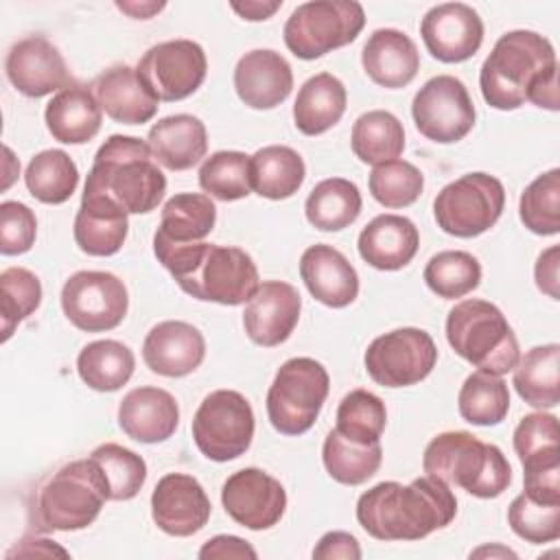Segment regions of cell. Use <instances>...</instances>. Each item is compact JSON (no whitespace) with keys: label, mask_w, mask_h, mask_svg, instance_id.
<instances>
[{"label":"cell","mask_w":560,"mask_h":560,"mask_svg":"<svg viewBox=\"0 0 560 560\" xmlns=\"http://www.w3.org/2000/svg\"><path fill=\"white\" fill-rule=\"evenodd\" d=\"M479 88L483 101L501 112L536 107L558 112V61L551 42L536 31L501 35L481 63Z\"/></svg>","instance_id":"cell-1"},{"label":"cell","mask_w":560,"mask_h":560,"mask_svg":"<svg viewBox=\"0 0 560 560\" xmlns=\"http://www.w3.org/2000/svg\"><path fill=\"white\" fill-rule=\"evenodd\" d=\"M455 514L451 486L429 475L407 486L381 481L357 501V521L376 540H420L451 525Z\"/></svg>","instance_id":"cell-2"},{"label":"cell","mask_w":560,"mask_h":560,"mask_svg":"<svg viewBox=\"0 0 560 560\" xmlns=\"http://www.w3.org/2000/svg\"><path fill=\"white\" fill-rule=\"evenodd\" d=\"M153 254L179 289L195 300L223 306L245 304L258 289V269L241 247L214 243L168 245L153 241Z\"/></svg>","instance_id":"cell-3"},{"label":"cell","mask_w":560,"mask_h":560,"mask_svg":"<svg viewBox=\"0 0 560 560\" xmlns=\"http://www.w3.org/2000/svg\"><path fill=\"white\" fill-rule=\"evenodd\" d=\"M83 190L109 197L127 214H147L162 201L166 177L144 140L114 133L98 147Z\"/></svg>","instance_id":"cell-4"},{"label":"cell","mask_w":560,"mask_h":560,"mask_svg":"<svg viewBox=\"0 0 560 560\" xmlns=\"http://www.w3.org/2000/svg\"><path fill=\"white\" fill-rule=\"evenodd\" d=\"M422 468L429 477L459 486L477 499H497L512 483V466L503 451L468 431L435 435L424 448Z\"/></svg>","instance_id":"cell-5"},{"label":"cell","mask_w":560,"mask_h":560,"mask_svg":"<svg viewBox=\"0 0 560 560\" xmlns=\"http://www.w3.org/2000/svg\"><path fill=\"white\" fill-rule=\"evenodd\" d=\"M109 501V483L94 457L61 466L37 492L35 525L42 532L85 529Z\"/></svg>","instance_id":"cell-6"},{"label":"cell","mask_w":560,"mask_h":560,"mask_svg":"<svg viewBox=\"0 0 560 560\" xmlns=\"http://www.w3.org/2000/svg\"><path fill=\"white\" fill-rule=\"evenodd\" d=\"M446 341L470 365L503 376L514 370L518 341L499 306L488 300H462L446 315Z\"/></svg>","instance_id":"cell-7"},{"label":"cell","mask_w":560,"mask_h":560,"mask_svg":"<svg viewBox=\"0 0 560 560\" xmlns=\"http://www.w3.org/2000/svg\"><path fill=\"white\" fill-rule=\"evenodd\" d=\"M330 389L326 368L311 357H293L280 365L267 392V416L282 435L306 433Z\"/></svg>","instance_id":"cell-8"},{"label":"cell","mask_w":560,"mask_h":560,"mask_svg":"<svg viewBox=\"0 0 560 560\" xmlns=\"http://www.w3.org/2000/svg\"><path fill=\"white\" fill-rule=\"evenodd\" d=\"M365 11L354 0H313L298 4L284 22L287 48L304 61L317 59L357 39Z\"/></svg>","instance_id":"cell-9"},{"label":"cell","mask_w":560,"mask_h":560,"mask_svg":"<svg viewBox=\"0 0 560 560\" xmlns=\"http://www.w3.org/2000/svg\"><path fill=\"white\" fill-rule=\"evenodd\" d=\"M503 208V184L481 171L453 179L433 199L438 228L457 238H475L488 232L501 219Z\"/></svg>","instance_id":"cell-10"},{"label":"cell","mask_w":560,"mask_h":560,"mask_svg":"<svg viewBox=\"0 0 560 560\" xmlns=\"http://www.w3.org/2000/svg\"><path fill=\"white\" fill-rule=\"evenodd\" d=\"M254 427V409L241 392L214 389L195 411L192 440L203 457L230 462L252 446Z\"/></svg>","instance_id":"cell-11"},{"label":"cell","mask_w":560,"mask_h":560,"mask_svg":"<svg viewBox=\"0 0 560 560\" xmlns=\"http://www.w3.org/2000/svg\"><path fill=\"white\" fill-rule=\"evenodd\" d=\"M368 376L383 387H409L424 381L435 363L438 348L433 337L413 326L378 335L363 357Z\"/></svg>","instance_id":"cell-12"},{"label":"cell","mask_w":560,"mask_h":560,"mask_svg":"<svg viewBox=\"0 0 560 560\" xmlns=\"http://www.w3.org/2000/svg\"><path fill=\"white\" fill-rule=\"evenodd\" d=\"M560 429L553 413L536 411L514 429V451L523 466V492L542 503H560Z\"/></svg>","instance_id":"cell-13"},{"label":"cell","mask_w":560,"mask_h":560,"mask_svg":"<svg viewBox=\"0 0 560 560\" xmlns=\"http://www.w3.org/2000/svg\"><path fill=\"white\" fill-rule=\"evenodd\" d=\"M61 308L74 328L83 332H105L125 319L129 293L118 276L85 269L66 280Z\"/></svg>","instance_id":"cell-14"},{"label":"cell","mask_w":560,"mask_h":560,"mask_svg":"<svg viewBox=\"0 0 560 560\" xmlns=\"http://www.w3.org/2000/svg\"><path fill=\"white\" fill-rule=\"evenodd\" d=\"M411 116L424 138L451 144L468 136L477 112L466 85L457 77L438 74L416 92Z\"/></svg>","instance_id":"cell-15"},{"label":"cell","mask_w":560,"mask_h":560,"mask_svg":"<svg viewBox=\"0 0 560 560\" xmlns=\"http://www.w3.org/2000/svg\"><path fill=\"white\" fill-rule=\"evenodd\" d=\"M138 77L158 101H184L208 74L203 48L192 39H168L151 46L136 66Z\"/></svg>","instance_id":"cell-16"},{"label":"cell","mask_w":560,"mask_h":560,"mask_svg":"<svg viewBox=\"0 0 560 560\" xmlns=\"http://www.w3.org/2000/svg\"><path fill=\"white\" fill-rule=\"evenodd\" d=\"M221 503L234 523L260 532L280 523L287 510V490L269 472L249 466L225 479Z\"/></svg>","instance_id":"cell-17"},{"label":"cell","mask_w":560,"mask_h":560,"mask_svg":"<svg viewBox=\"0 0 560 560\" xmlns=\"http://www.w3.org/2000/svg\"><path fill=\"white\" fill-rule=\"evenodd\" d=\"M420 35L433 59L459 63L481 48L483 22L479 13L464 2H442L424 13Z\"/></svg>","instance_id":"cell-18"},{"label":"cell","mask_w":560,"mask_h":560,"mask_svg":"<svg viewBox=\"0 0 560 560\" xmlns=\"http://www.w3.org/2000/svg\"><path fill=\"white\" fill-rule=\"evenodd\" d=\"M4 72L11 85L28 98H42L72 85L66 59L44 35L15 42L7 52Z\"/></svg>","instance_id":"cell-19"},{"label":"cell","mask_w":560,"mask_h":560,"mask_svg":"<svg viewBox=\"0 0 560 560\" xmlns=\"http://www.w3.org/2000/svg\"><path fill=\"white\" fill-rule=\"evenodd\" d=\"M212 505L203 486L186 472L164 475L151 494L153 523L168 536L197 534L210 518Z\"/></svg>","instance_id":"cell-20"},{"label":"cell","mask_w":560,"mask_h":560,"mask_svg":"<svg viewBox=\"0 0 560 560\" xmlns=\"http://www.w3.org/2000/svg\"><path fill=\"white\" fill-rule=\"evenodd\" d=\"M302 298L298 289L282 280H265L247 300L243 328L247 337L262 348L284 343L300 322Z\"/></svg>","instance_id":"cell-21"},{"label":"cell","mask_w":560,"mask_h":560,"mask_svg":"<svg viewBox=\"0 0 560 560\" xmlns=\"http://www.w3.org/2000/svg\"><path fill=\"white\" fill-rule=\"evenodd\" d=\"M206 357L201 330L188 322L166 319L155 324L142 343V359L153 374L182 378L192 374Z\"/></svg>","instance_id":"cell-22"},{"label":"cell","mask_w":560,"mask_h":560,"mask_svg":"<svg viewBox=\"0 0 560 560\" xmlns=\"http://www.w3.org/2000/svg\"><path fill=\"white\" fill-rule=\"evenodd\" d=\"M234 90L247 107L273 109L289 98L293 90V70L280 52L256 48L236 61Z\"/></svg>","instance_id":"cell-23"},{"label":"cell","mask_w":560,"mask_h":560,"mask_svg":"<svg viewBox=\"0 0 560 560\" xmlns=\"http://www.w3.org/2000/svg\"><path fill=\"white\" fill-rule=\"evenodd\" d=\"M122 433L140 444L168 440L179 424V407L171 392L162 387H136L118 405Z\"/></svg>","instance_id":"cell-24"},{"label":"cell","mask_w":560,"mask_h":560,"mask_svg":"<svg viewBox=\"0 0 560 560\" xmlns=\"http://www.w3.org/2000/svg\"><path fill=\"white\" fill-rule=\"evenodd\" d=\"M300 278L308 293L330 308H343L359 295V276L350 260L326 243H315L300 258Z\"/></svg>","instance_id":"cell-25"},{"label":"cell","mask_w":560,"mask_h":560,"mask_svg":"<svg viewBox=\"0 0 560 560\" xmlns=\"http://www.w3.org/2000/svg\"><path fill=\"white\" fill-rule=\"evenodd\" d=\"M365 74L381 88L409 85L420 70V52L413 39L398 28H376L361 50Z\"/></svg>","instance_id":"cell-26"},{"label":"cell","mask_w":560,"mask_h":560,"mask_svg":"<svg viewBox=\"0 0 560 560\" xmlns=\"http://www.w3.org/2000/svg\"><path fill=\"white\" fill-rule=\"evenodd\" d=\"M92 92L101 109L116 122L142 125L149 122L158 112V98L147 90L136 68L127 63H116L103 70L94 83Z\"/></svg>","instance_id":"cell-27"},{"label":"cell","mask_w":560,"mask_h":560,"mask_svg":"<svg viewBox=\"0 0 560 560\" xmlns=\"http://www.w3.org/2000/svg\"><path fill=\"white\" fill-rule=\"evenodd\" d=\"M420 234L402 214H378L359 234V256L378 271H398L418 254Z\"/></svg>","instance_id":"cell-28"},{"label":"cell","mask_w":560,"mask_h":560,"mask_svg":"<svg viewBox=\"0 0 560 560\" xmlns=\"http://www.w3.org/2000/svg\"><path fill=\"white\" fill-rule=\"evenodd\" d=\"M129 214L101 192L81 195V206L74 217V243L88 256H114L120 252L127 232Z\"/></svg>","instance_id":"cell-29"},{"label":"cell","mask_w":560,"mask_h":560,"mask_svg":"<svg viewBox=\"0 0 560 560\" xmlns=\"http://www.w3.org/2000/svg\"><path fill=\"white\" fill-rule=\"evenodd\" d=\"M147 144L158 164L168 171H186L206 158L208 131L197 116L173 114L153 122Z\"/></svg>","instance_id":"cell-30"},{"label":"cell","mask_w":560,"mask_h":560,"mask_svg":"<svg viewBox=\"0 0 560 560\" xmlns=\"http://www.w3.org/2000/svg\"><path fill=\"white\" fill-rule=\"evenodd\" d=\"M50 136L63 144L90 142L103 120V109L88 85H68L57 92L44 112Z\"/></svg>","instance_id":"cell-31"},{"label":"cell","mask_w":560,"mask_h":560,"mask_svg":"<svg viewBox=\"0 0 560 560\" xmlns=\"http://www.w3.org/2000/svg\"><path fill=\"white\" fill-rule=\"evenodd\" d=\"M348 103L346 85L330 72L306 79L293 103V122L304 136H319L335 127Z\"/></svg>","instance_id":"cell-32"},{"label":"cell","mask_w":560,"mask_h":560,"mask_svg":"<svg viewBox=\"0 0 560 560\" xmlns=\"http://www.w3.org/2000/svg\"><path fill=\"white\" fill-rule=\"evenodd\" d=\"M214 223L217 208L208 195L179 192L164 203L153 241L168 245L199 243L214 230Z\"/></svg>","instance_id":"cell-33"},{"label":"cell","mask_w":560,"mask_h":560,"mask_svg":"<svg viewBox=\"0 0 560 560\" xmlns=\"http://www.w3.org/2000/svg\"><path fill=\"white\" fill-rule=\"evenodd\" d=\"M252 190L265 199L293 197L306 177L302 155L287 144H269L249 155Z\"/></svg>","instance_id":"cell-34"},{"label":"cell","mask_w":560,"mask_h":560,"mask_svg":"<svg viewBox=\"0 0 560 560\" xmlns=\"http://www.w3.org/2000/svg\"><path fill=\"white\" fill-rule=\"evenodd\" d=\"M512 385L527 405L536 409L556 407L560 402V346H534L518 357Z\"/></svg>","instance_id":"cell-35"},{"label":"cell","mask_w":560,"mask_h":560,"mask_svg":"<svg viewBox=\"0 0 560 560\" xmlns=\"http://www.w3.org/2000/svg\"><path fill=\"white\" fill-rule=\"evenodd\" d=\"M359 186L346 177L322 179L306 197V221L322 232H339L361 214Z\"/></svg>","instance_id":"cell-36"},{"label":"cell","mask_w":560,"mask_h":560,"mask_svg":"<svg viewBox=\"0 0 560 560\" xmlns=\"http://www.w3.org/2000/svg\"><path fill=\"white\" fill-rule=\"evenodd\" d=\"M136 357L129 346L116 339H98L77 357V372L81 381L94 392H116L131 378Z\"/></svg>","instance_id":"cell-37"},{"label":"cell","mask_w":560,"mask_h":560,"mask_svg":"<svg viewBox=\"0 0 560 560\" xmlns=\"http://www.w3.org/2000/svg\"><path fill=\"white\" fill-rule=\"evenodd\" d=\"M350 147L363 164L376 166L398 160V155L405 151L402 122L387 109L365 112L352 125Z\"/></svg>","instance_id":"cell-38"},{"label":"cell","mask_w":560,"mask_h":560,"mask_svg":"<svg viewBox=\"0 0 560 560\" xmlns=\"http://www.w3.org/2000/svg\"><path fill=\"white\" fill-rule=\"evenodd\" d=\"M322 462L335 481L343 486H361L381 468L383 448L381 442L361 444L332 429L324 440Z\"/></svg>","instance_id":"cell-39"},{"label":"cell","mask_w":560,"mask_h":560,"mask_svg":"<svg viewBox=\"0 0 560 560\" xmlns=\"http://www.w3.org/2000/svg\"><path fill=\"white\" fill-rule=\"evenodd\" d=\"M24 184L28 192L42 203H63L79 186V168L74 160L61 149H46L31 158Z\"/></svg>","instance_id":"cell-40"},{"label":"cell","mask_w":560,"mask_h":560,"mask_svg":"<svg viewBox=\"0 0 560 560\" xmlns=\"http://www.w3.org/2000/svg\"><path fill=\"white\" fill-rule=\"evenodd\" d=\"M459 416L477 427H494L505 420L510 411L508 383L488 372H472L466 376L457 394Z\"/></svg>","instance_id":"cell-41"},{"label":"cell","mask_w":560,"mask_h":560,"mask_svg":"<svg viewBox=\"0 0 560 560\" xmlns=\"http://www.w3.org/2000/svg\"><path fill=\"white\" fill-rule=\"evenodd\" d=\"M422 278L435 295L444 300H455L479 287L481 265L470 252L446 249L429 258Z\"/></svg>","instance_id":"cell-42"},{"label":"cell","mask_w":560,"mask_h":560,"mask_svg":"<svg viewBox=\"0 0 560 560\" xmlns=\"http://www.w3.org/2000/svg\"><path fill=\"white\" fill-rule=\"evenodd\" d=\"M518 217L538 236L560 232V168H549L525 186L518 199Z\"/></svg>","instance_id":"cell-43"},{"label":"cell","mask_w":560,"mask_h":560,"mask_svg":"<svg viewBox=\"0 0 560 560\" xmlns=\"http://www.w3.org/2000/svg\"><path fill=\"white\" fill-rule=\"evenodd\" d=\"M199 186L219 201L245 199L252 192L249 155L243 151H217L199 168Z\"/></svg>","instance_id":"cell-44"},{"label":"cell","mask_w":560,"mask_h":560,"mask_svg":"<svg viewBox=\"0 0 560 560\" xmlns=\"http://www.w3.org/2000/svg\"><path fill=\"white\" fill-rule=\"evenodd\" d=\"M385 424H387L385 402L368 389L348 392L337 407L335 429L348 440H354L361 444L381 442Z\"/></svg>","instance_id":"cell-45"},{"label":"cell","mask_w":560,"mask_h":560,"mask_svg":"<svg viewBox=\"0 0 560 560\" xmlns=\"http://www.w3.org/2000/svg\"><path fill=\"white\" fill-rule=\"evenodd\" d=\"M42 304V282L24 267H7L0 273V324L2 343Z\"/></svg>","instance_id":"cell-46"},{"label":"cell","mask_w":560,"mask_h":560,"mask_svg":"<svg viewBox=\"0 0 560 560\" xmlns=\"http://www.w3.org/2000/svg\"><path fill=\"white\" fill-rule=\"evenodd\" d=\"M368 188L381 206L407 208L422 195L424 175L407 160H389L372 168Z\"/></svg>","instance_id":"cell-47"},{"label":"cell","mask_w":560,"mask_h":560,"mask_svg":"<svg viewBox=\"0 0 560 560\" xmlns=\"http://www.w3.org/2000/svg\"><path fill=\"white\" fill-rule=\"evenodd\" d=\"M90 457L98 462L109 483V501H129L133 499L147 481V462L114 442H105L96 446Z\"/></svg>","instance_id":"cell-48"},{"label":"cell","mask_w":560,"mask_h":560,"mask_svg":"<svg viewBox=\"0 0 560 560\" xmlns=\"http://www.w3.org/2000/svg\"><path fill=\"white\" fill-rule=\"evenodd\" d=\"M508 523L532 545L553 542L560 536V503H542L521 492L508 508Z\"/></svg>","instance_id":"cell-49"},{"label":"cell","mask_w":560,"mask_h":560,"mask_svg":"<svg viewBox=\"0 0 560 560\" xmlns=\"http://www.w3.org/2000/svg\"><path fill=\"white\" fill-rule=\"evenodd\" d=\"M37 236L35 212L22 201L0 203V252L2 256L26 254Z\"/></svg>","instance_id":"cell-50"},{"label":"cell","mask_w":560,"mask_h":560,"mask_svg":"<svg viewBox=\"0 0 560 560\" xmlns=\"http://www.w3.org/2000/svg\"><path fill=\"white\" fill-rule=\"evenodd\" d=\"M313 558L317 560H359L361 558V547L359 540L348 534V532H328L324 534L315 549H313Z\"/></svg>","instance_id":"cell-51"},{"label":"cell","mask_w":560,"mask_h":560,"mask_svg":"<svg viewBox=\"0 0 560 560\" xmlns=\"http://www.w3.org/2000/svg\"><path fill=\"white\" fill-rule=\"evenodd\" d=\"M558 269H560V247L551 245L545 252H540V256L536 260V267H534L536 287L545 295H549L551 300H560V289H558L560 276H558Z\"/></svg>","instance_id":"cell-52"},{"label":"cell","mask_w":560,"mask_h":560,"mask_svg":"<svg viewBox=\"0 0 560 560\" xmlns=\"http://www.w3.org/2000/svg\"><path fill=\"white\" fill-rule=\"evenodd\" d=\"M258 553L256 549L238 538V536H230V534H219L210 540L203 542V547L199 549V558L208 560V558H249L254 560Z\"/></svg>","instance_id":"cell-53"},{"label":"cell","mask_w":560,"mask_h":560,"mask_svg":"<svg viewBox=\"0 0 560 560\" xmlns=\"http://www.w3.org/2000/svg\"><path fill=\"white\" fill-rule=\"evenodd\" d=\"M15 556H24V558L61 556V558H68V551L63 547H59L55 540H48V538H22L20 545H15L7 553V558H15Z\"/></svg>","instance_id":"cell-54"},{"label":"cell","mask_w":560,"mask_h":560,"mask_svg":"<svg viewBox=\"0 0 560 560\" xmlns=\"http://www.w3.org/2000/svg\"><path fill=\"white\" fill-rule=\"evenodd\" d=\"M230 7L243 18V20H249V22H260V20H269L280 7H282V0H247V2H230Z\"/></svg>","instance_id":"cell-55"},{"label":"cell","mask_w":560,"mask_h":560,"mask_svg":"<svg viewBox=\"0 0 560 560\" xmlns=\"http://www.w3.org/2000/svg\"><path fill=\"white\" fill-rule=\"evenodd\" d=\"M116 7L125 13H129L136 20H149L153 13L162 11L166 4L164 2H116Z\"/></svg>","instance_id":"cell-56"},{"label":"cell","mask_w":560,"mask_h":560,"mask_svg":"<svg viewBox=\"0 0 560 560\" xmlns=\"http://www.w3.org/2000/svg\"><path fill=\"white\" fill-rule=\"evenodd\" d=\"M479 556H510V558H516V553L512 551V549H508V547H501V545H492V547H479L477 551H472L470 553V558H479Z\"/></svg>","instance_id":"cell-57"}]
</instances>
